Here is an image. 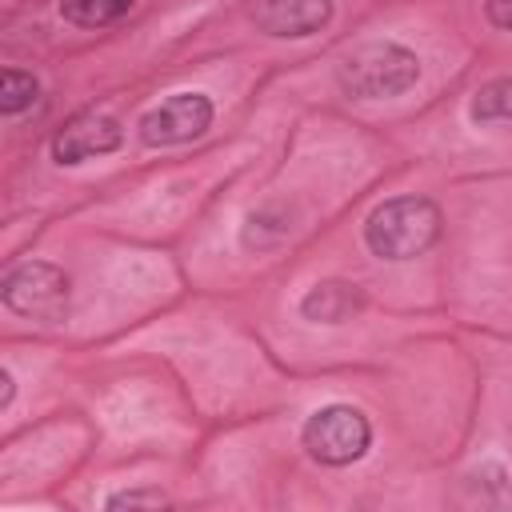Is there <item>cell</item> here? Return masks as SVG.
Instances as JSON below:
<instances>
[{
	"label": "cell",
	"instance_id": "6da1fadb",
	"mask_svg": "<svg viewBox=\"0 0 512 512\" xmlns=\"http://www.w3.org/2000/svg\"><path fill=\"white\" fill-rule=\"evenodd\" d=\"M440 236V208L428 196H396L384 200L368 224H364V240L376 256L384 260H408L420 256L436 244Z\"/></svg>",
	"mask_w": 512,
	"mask_h": 512
},
{
	"label": "cell",
	"instance_id": "7a4b0ae2",
	"mask_svg": "<svg viewBox=\"0 0 512 512\" xmlns=\"http://www.w3.org/2000/svg\"><path fill=\"white\" fill-rule=\"evenodd\" d=\"M420 76V60L388 40L376 44H360L356 52L344 56V64L336 68V80L348 96L356 100H384V96H400L416 84Z\"/></svg>",
	"mask_w": 512,
	"mask_h": 512
},
{
	"label": "cell",
	"instance_id": "3957f363",
	"mask_svg": "<svg viewBox=\"0 0 512 512\" xmlns=\"http://www.w3.org/2000/svg\"><path fill=\"white\" fill-rule=\"evenodd\" d=\"M368 440H372V428L364 412L348 404H328L304 424V448L320 464H352L368 452Z\"/></svg>",
	"mask_w": 512,
	"mask_h": 512
},
{
	"label": "cell",
	"instance_id": "277c9868",
	"mask_svg": "<svg viewBox=\"0 0 512 512\" xmlns=\"http://www.w3.org/2000/svg\"><path fill=\"white\" fill-rule=\"evenodd\" d=\"M4 304L20 316H56L68 304V276L44 260L20 264L4 280Z\"/></svg>",
	"mask_w": 512,
	"mask_h": 512
},
{
	"label": "cell",
	"instance_id": "5b68a950",
	"mask_svg": "<svg viewBox=\"0 0 512 512\" xmlns=\"http://www.w3.org/2000/svg\"><path fill=\"white\" fill-rule=\"evenodd\" d=\"M212 124V100L200 92H176L140 120L144 144H184Z\"/></svg>",
	"mask_w": 512,
	"mask_h": 512
},
{
	"label": "cell",
	"instance_id": "8992f818",
	"mask_svg": "<svg viewBox=\"0 0 512 512\" xmlns=\"http://www.w3.org/2000/svg\"><path fill=\"white\" fill-rule=\"evenodd\" d=\"M124 144V128L116 116L108 112H80L72 116L56 140H52V156L60 164H80L88 156H104V152H116Z\"/></svg>",
	"mask_w": 512,
	"mask_h": 512
},
{
	"label": "cell",
	"instance_id": "52a82bcc",
	"mask_svg": "<svg viewBox=\"0 0 512 512\" xmlns=\"http://www.w3.org/2000/svg\"><path fill=\"white\" fill-rule=\"evenodd\" d=\"M332 20V0H260L256 24L268 36H308Z\"/></svg>",
	"mask_w": 512,
	"mask_h": 512
},
{
	"label": "cell",
	"instance_id": "ba28073f",
	"mask_svg": "<svg viewBox=\"0 0 512 512\" xmlns=\"http://www.w3.org/2000/svg\"><path fill=\"white\" fill-rule=\"evenodd\" d=\"M360 308H364L360 288L356 284H344V280H324V284H316L300 300V312L308 320H316V324H340V320H348Z\"/></svg>",
	"mask_w": 512,
	"mask_h": 512
},
{
	"label": "cell",
	"instance_id": "9c48e42d",
	"mask_svg": "<svg viewBox=\"0 0 512 512\" xmlns=\"http://www.w3.org/2000/svg\"><path fill=\"white\" fill-rule=\"evenodd\" d=\"M472 120L488 128H512V76H500L476 92Z\"/></svg>",
	"mask_w": 512,
	"mask_h": 512
},
{
	"label": "cell",
	"instance_id": "30bf717a",
	"mask_svg": "<svg viewBox=\"0 0 512 512\" xmlns=\"http://www.w3.org/2000/svg\"><path fill=\"white\" fill-rule=\"evenodd\" d=\"M64 16L72 24H84V28H96V24H112L120 20L128 8H136V0H60Z\"/></svg>",
	"mask_w": 512,
	"mask_h": 512
},
{
	"label": "cell",
	"instance_id": "8fae6325",
	"mask_svg": "<svg viewBox=\"0 0 512 512\" xmlns=\"http://www.w3.org/2000/svg\"><path fill=\"white\" fill-rule=\"evenodd\" d=\"M36 92H40V84H36L32 72H20V68H4L0 72V112L4 116L24 112L36 100Z\"/></svg>",
	"mask_w": 512,
	"mask_h": 512
},
{
	"label": "cell",
	"instance_id": "7c38bea8",
	"mask_svg": "<svg viewBox=\"0 0 512 512\" xmlns=\"http://www.w3.org/2000/svg\"><path fill=\"white\" fill-rule=\"evenodd\" d=\"M140 504L160 508V504H164V496H160V492H120V496H112V500H108V508H140Z\"/></svg>",
	"mask_w": 512,
	"mask_h": 512
},
{
	"label": "cell",
	"instance_id": "4fadbf2b",
	"mask_svg": "<svg viewBox=\"0 0 512 512\" xmlns=\"http://www.w3.org/2000/svg\"><path fill=\"white\" fill-rule=\"evenodd\" d=\"M488 20L496 28H512V0H488Z\"/></svg>",
	"mask_w": 512,
	"mask_h": 512
}]
</instances>
